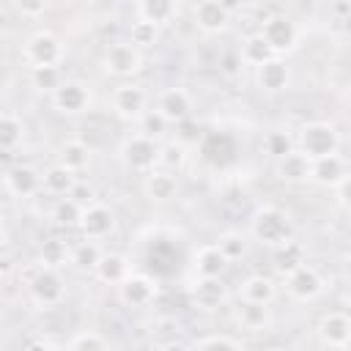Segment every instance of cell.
<instances>
[{
	"instance_id": "obj_1",
	"label": "cell",
	"mask_w": 351,
	"mask_h": 351,
	"mask_svg": "<svg viewBox=\"0 0 351 351\" xmlns=\"http://www.w3.org/2000/svg\"><path fill=\"white\" fill-rule=\"evenodd\" d=\"M250 233L263 247H277L288 239H293V222L291 217L277 206H261L250 219Z\"/></svg>"
},
{
	"instance_id": "obj_2",
	"label": "cell",
	"mask_w": 351,
	"mask_h": 351,
	"mask_svg": "<svg viewBox=\"0 0 351 351\" xmlns=\"http://www.w3.org/2000/svg\"><path fill=\"white\" fill-rule=\"evenodd\" d=\"M159 154H162L159 140H156V137H148V134H143V132L129 134V137L121 143V148H118L121 165H123L129 173H140V176H145L148 170L159 167Z\"/></svg>"
},
{
	"instance_id": "obj_3",
	"label": "cell",
	"mask_w": 351,
	"mask_h": 351,
	"mask_svg": "<svg viewBox=\"0 0 351 351\" xmlns=\"http://www.w3.org/2000/svg\"><path fill=\"white\" fill-rule=\"evenodd\" d=\"M296 148L307 159H321V156L337 154L340 151V132L329 121H307L304 126H299Z\"/></svg>"
},
{
	"instance_id": "obj_4",
	"label": "cell",
	"mask_w": 351,
	"mask_h": 351,
	"mask_svg": "<svg viewBox=\"0 0 351 351\" xmlns=\"http://www.w3.org/2000/svg\"><path fill=\"white\" fill-rule=\"evenodd\" d=\"M27 293L38 307H55L66 296V280L58 271V266H38L36 274L27 282Z\"/></svg>"
},
{
	"instance_id": "obj_5",
	"label": "cell",
	"mask_w": 351,
	"mask_h": 351,
	"mask_svg": "<svg viewBox=\"0 0 351 351\" xmlns=\"http://www.w3.org/2000/svg\"><path fill=\"white\" fill-rule=\"evenodd\" d=\"M22 55H25V60H27L33 69H38V66H60L66 52H63V41H60L55 33L38 30V33H33V36L25 41Z\"/></svg>"
},
{
	"instance_id": "obj_6",
	"label": "cell",
	"mask_w": 351,
	"mask_h": 351,
	"mask_svg": "<svg viewBox=\"0 0 351 351\" xmlns=\"http://www.w3.org/2000/svg\"><path fill=\"white\" fill-rule=\"evenodd\" d=\"M258 33L266 38V44L274 49V55H288V52H293L296 44H299V30H296V25H293L285 14H271V16H266Z\"/></svg>"
},
{
	"instance_id": "obj_7",
	"label": "cell",
	"mask_w": 351,
	"mask_h": 351,
	"mask_svg": "<svg viewBox=\"0 0 351 351\" xmlns=\"http://www.w3.org/2000/svg\"><path fill=\"white\" fill-rule=\"evenodd\" d=\"M101 63H104L107 74L126 80V77H134L143 69V49H137L132 41H118V44L107 47Z\"/></svg>"
},
{
	"instance_id": "obj_8",
	"label": "cell",
	"mask_w": 351,
	"mask_h": 351,
	"mask_svg": "<svg viewBox=\"0 0 351 351\" xmlns=\"http://www.w3.org/2000/svg\"><path fill=\"white\" fill-rule=\"evenodd\" d=\"M148 110V93L137 82H121L112 90V112L123 121H140V115Z\"/></svg>"
},
{
	"instance_id": "obj_9",
	"label": "cell",
	"mask_w": 351,
	"mask_h": 351,
	"mask_svg": "<svg viewBox=\"0 0 351 351\" xmlns=\"http://www.w3.org/2000/svg\"><path fill=\"white\" fill-rule=\"evenodd\" d=\"M285 291L296 302H313V299H318L324 293V277H321V271L315 266L302 263L299 269H293L285 277Z\"/></svg>"
},
{
	"instance_id": "obj_10",
	"label": "cell",
	"mask_w": 351,
	"mask_h": 351,
	"mask_svg": "<svg viewBox=\"0 0 351 351\" xmlns=\"http://www.w3.org/2000/svg\"><path fill=\"white\" fill-rule=\"evenodd\" d=\"M52 107L63 115H80L90 107V88L82 80H63V85L52 93Z\"/></svg>"
},
{
	"instance_id": "obj_11",
	"label": "cell",
	"mask_w": 351,
	"mask_h": 351,
	"mask_svg": "<svg viewBox=\"0 0 351 351\" xmlns=\"http://www.w3.org/2000/svg\"><path fill=\"white\" fill-rule=\"evenodd\" d=\"M154 107H156L173 126H178V123L189 121L195 104H192V96H189L186 88H176V85H173V88H165V90L156 93Z\"/></svg>"
},
{
	"instance_id": "obj_12",
	"label": "cell",
	"mask_w": 351,
	"mask_h": 351,
	"mask_svg": "<svg viewBox=\"0 0 351 351\" xmlns=\"http://www.w3.org/2000/svg\"><path fill=\"white\" fill-rule=\"evenodd\" d=\"M315 332H318V340L324 346L346 348V346H351V315L343 310H332V313L321 315Z\"/></svg>"
},
{
	"instance_id": "obj_13",
	"label": "cell",
	"mask_w": 351,
	"mask_h": 351,
	"mask_svg": "<svg viewBox=\"0 0 351 351\" xmlns=\"http://www.w3.org/2000/svg\"><path fill=\"white\" fill-rule=\"evenodd\" d=\"M115 230V214L110 206L104 203H88L85 211H82V219H80V233L82 239H107L110 233Z\"/></svg>"
},
{
	"instance_id": "obj_14",
	"label": "cell",
	"mask_w": 351,
	"mask_h": 351,
	"mask_svg": "<svg viewBox=\"0 0 351 351\" xmlns=\"http://www.w3.org/2000/svg\"><path fill=\"white\" fill-rule=\"evenodd\" d=\"M178 192V178L167 167H154L143 176V195L151 203H167Z\"/></svg>"
},
{
	"instance_id": "obj_15",
	"label": "cell",
	"mask_w": 351,
	"mask_h": 351,
	"mask_svg": "<svg viewBox=\"0 0 351 351\" xmlns=\"http://www.w3.org/2000/svg\"><path fill=\"white\" fill-rule=\"evenodd\" d=\"M156 282L145 274H129L121 285H118V299L126 307H148L156 299Z\"/></svg>"
},
{
	"instance_id": "obj_16",
	"label": "cell",
	"mask_w": 351,
	"mask_h": 351,
	"mask_svg": "<svg viewBox=\"0 0 351 351\" xmlns=\"http://www.w3.org/2000/svg\"><path fill=\"white\" fill-rule=\"evenodd\" d=\"M233 318H236L239 329L252 332V335L269 332V329H271V324H274L271 304H263V302H247V299H241V304L236 307Z\"/></svg>"
},
{
	"instance_id": "obj_17",
	"label": "cell",
	"mask_w": 351,
	"mask_h": 351,
	"mask_svg": "<svg viewBox=\"0 0 351 351\" xmlns=\"http://www.w3.org/2000/svg\"><path fill=\"white\" fill-rule=\"evenodd\" d=\"M255 82H258V88L263 93H280V90H285L291 85V69H288L285 58L282 55H274L263 66H258L255 69Z\"/></svg>"
},
{
	"instance_id": "obj_18",
	"label": "cell",
	"mask_w": 351,
	"mask_h": 351,
	"mask_svg": "<svg viewBox=\"0 0 351 351\" xmlns=\"http://www.w3.org/2000/svg\"><path fill=\"white\" fill-rule=\"evenodd\" d=\"M3 184L8 189V195L14 197H30L41 189V173L33 165H11L3 176Z\"/></svg>"
},
{
	"instance_id": "obj_19",
	"label": "cell",
	"mask_w": 351,
	"mask_h": 351,
	"mask_svg": "<svg viewBox=\"0 0 351 351\" xmlns=\"http://www.w3.org/2000/svg\"><path fill=\"white\" fill-rule=\"evenodd\" d=\"M310 165H313V159H307L299 148H293L291 154H285L282 159L274 162V173L285 184H302V181H310Z\"/></svg>"
},
{
	"instance_id": "obj_20",
	"label": "cell",
	"mask_w": 351,
	"mask_h": 351,
	"mask_svg": "<svg viewBox=\"0 0 351 351\" xmlns=\"http://www.w3.org/2000/svg\"><path fill=\"white\" fill-rule=\"evenodd\" d=\"M230 11H225L217 0H200L195 5V25L203 30V33H222L228 30L230 25Z\"/></svg>"
},
{
	"instance_id": "obj_21",
	"label": "cell",
	"mask_w": 351,
	"mask_h": 351,
	"mask_svg": "<svg viewBox=\"0 0 351 351\" xmlns=\"http://www.w3.org/2000/svg\"><path fill=\"white\" fill-rule=\"evenodd\" d=\"M271 263H274V271H277V274L288 277L293 269H299L302 263H307V250H304V244H302V241L288 239V241H282V244H277V247H274Z\"/></svg>"
},
{
	"instance_id": "obj_22",
	"label": "cell",
	"mask_w": 351,
	"mask_h": 351,
	"mask_svg": "<svg viewBox=\"0 0 351 351\" xmlns=\"http://www.w3.org/2000/svg\"><path fill=\"white\" fill-rule=\"evenodd\" d=\"M346 162L340 159V154H329L321 159H313L310 165V181L318 186H337V181L346 176Z\"/></svg>"
},
{
	"instance_id": "obj_23",
	"label": "cell",
	"mask_w": 351,
	"mask_h": 351,
	"mask_svg": "<svg viewBox=\"0 0 351 351\" xmlns=\"http://www.w3.org/2000/svg\"><path fill=\"white\" fill-rule=\"evenodd\" d=\"M77 186V173L69 170L66 165H52L41 173V189L47 195H55V197H63V195H71Z\"/></svg>"
},
{
	"instance_id": "obj_24",
	"label": "cell",
	"mask_w": 351,
	"mask_h": 351,
	"mask_svg": "<svg viewBox=\"0 0 351 351\" xmlns=\"http://www.w3.org/2000/svg\"><path fill=\"white\" fill-rule=\"evenodd\" d=\"M228 263H230V261L225 258V252H222L217 244L200 247V250L195 252V261H192L197 277H222L225 269H228Z\"/></svg>"
},
{
	"instance_id": "obj_25",
	"label": "cell",
	"mask_w": 351,
	"mask_h": 351,
	"mask_svg": "<svg viewBox=\"0 0 351 351\" xmlns=\"http://www.w3.org/2000/svg\"><path fill=\"white\" fill-rule=\"evenodd\" d=\"M93 274H96L101 282H107V285H121V282L132 274V269H129V261H126L121 252H104L101 261L96 263Z\"/></svg>"
},
{
	"instance_id": "obj_26",
	"label": "cell",
	"mask_w": 351,
	"mask_h": 351,
	"mask_svg": "<svg viewBox=\"0 0 351 351\" xmlns=\"http://www.w3.org/2000/svg\"><path fill=\"white\" fill-rule=\"evenodd\" d=\"M239 296L247 299V302H263V304H271L274 296H277V285L271 277L266 274H250L247 280H241L239 285Z\"/></svg>"
},
{
	"instance_id": "obj_27",
	"label": "cell",
	"mask_w": 351,
	"mask_h": 351,
	"mask_svg": "<svg viewBox=\"0 0 351 351\" xmlns=\"http://www.w3.org/2000/svg\"><path fill=\"white\" fill-rule=\"evenodd\" d=\"M222 277H197L192 285V296L197 302V307L203 310H214L225 302V285L219 282Z\"/></svg>"
},
{
	"instance_id": "obj_28",
	"label": "cell",
	"mask_w": 351,
	"mask_h": 351,
	"mask_svg": "<svg viewBox=\"0 0 351 351\" xmlns=\"http://www.w3.org/2000/svg\"><path fill=\"white\" fill-rule=\"evenodd\" d=\"M82 211H85V203H80L77 197L71 195H63L55 200L52 206V222L58 228H80V219H82Z\"/></svg>"
},
{
	"instance_id": "obj_29",
	"label": "cell",
	"mask_w": 351,
	"mask_h": 351,
	"mask_svg": "<svg viewBox=\"0 0 351 351\" xmlns=\"http://www.w3.org/2000/svg\"><path fill=\"white\" fill-rule=\"evenodd\" d=\"M239 55H241L244 66H252V69H258V66H263L269 58H274V49L266 44V38H263L261 33H252V36H247V38L241 41V47H239Z\"/></svg>"
},
{
	"instance_id": "obj_30",
	"label": "cell",
	"mask_w": 351,
	"mask_h": 351,
	"mask_svg": "<svg viewBox=\"0 0 351 351\" xmlns=\"http://www.w3.org/2000/svg\"><path fill=\"white\" fill-rule=\"evenodd\" d=\"M22 137H25V123H22V118H19L16 112L5 110V112L0 115V148H3V154H11V151L22 143Z\"/></svg>"
},
{
	"instance_id": "obj_31",
	"label": "cell",
	"mask_w": 351,
	"mask_h": 351,
	"mask_svg": "<svg viewBox=\"0 0 351 351\" xmlns=\"http://www.w3.org/2000/svg\"><path fill=\"white\" fill-rule=\"evenodd\" d=\"M58 162L66 165L69 170L80 173V170H85L88 162H90V148H88L82 140H66V143H60V148H58Z\"/></svg>"
},
{
	"instance_id": "obj_32",
	"label": "cell",
	"mask_w": 351,
	"mask_h": 351,
	"mask_svg": "<svg viewBox=\"0 0 351 351\" xmlns=\"http://www.w3.org/2000/svg\"><path fill=\"white\" fill-rule=\"evenodd\" d=\"M176 0H137V16L156 22L159 27L176 19Z\"/></svg>"
},
{
	"instance_id": "obj_33",
	"label": "cell",
	"mask_w": 351,
	"mask_h": 351,
	"mask_svg": "<svg viewBox=\"0 0 351 351\" xmlns=\"http://www.w3.org/2000/svg\"><path fill=\"white\" fill-rule=\"evenodd\" d=\"M101 247H99V241L96 239H82L80 244H74L71 247V263L80 269V271H93L96 269V263L101 261Z\"/></svg>"
},
{
	"instance_id": "obj_34",
	"label": "cell",
	"mask_w": 351,
	"mask_h": 351,
	"mask_svg": "<svg viewBox=\"0 0 351 351\" xmlns=\"http://www.w3.org/2000/svg\"><path fill=\"white\" fill-rule=\"evenodd\" d=\"M296 148V137L291 134V132H285V129H269L266 134H263V151L277 162V159H282L285 154H291Z\"/></svg>"
},
{
	"instance_id": "obj_35",
	"label": "cell",
	"mask_w": 351,
	"mask_h": 351,
	"mask_svg": "<svg viewBox=\"0 0 351 351\" xmlns=\"http://www.w3.org/2000/svg\"><path fill=\"white\" fill-rule=\"evenodd\" d=\"M129 41L137 47V49H148L159 41V25L156 22H148L143 16H137L132 25H129Z\"/></svg>"
},
{
	"instance_id": "obj_36",
	"label": "cell",
	"mask_w": 351,
	"mask_h": 351,
	"mask_svg": "<svg viewBox=\"0 0 351 351\" xmlns=\"http://www.w3.org/2000/svg\"><path fill=\"white\" fill-rule=\"evenodd\" d=\"M66 258H71V250L60 241V239H47L44 244H41V250H38V261L44 263V266H63L66 263Z\"/></svg>"
},
{
	"instance_id": "obj_37",
	"label": "cell",
	"mask_w": 351,
	"mask_h": 351,
	"mask_svg": "<svg viewBox=\"0 0 351 351\" xmlns=\"http://www.w3.org/2000/svg\"><path fill=\"white\" fill-rule=\"evenodd\" d=\"M66 348H71V351H104V348H110V340L93 329H85V332H77L66 343Z\"/></svg>"
},
{
	"instance_id": "obj_38",
	"label": "cell",
	"mask_w": 351,
	"mask_h": 351,
	"mask_svg": "<svg viewBox=\"0 0 351 351\" xmlns=\"http://www.w3.org/2000/svg\"><path fill=\"white\" fill-rule=\"evenodd\" d=\"M33 85L44 93H55L60 85H63V74H60V66H38L33 69Z\"/></svg>"
},
{
	"instance_id": "obj_39",
	"label": "cell",
	"mask_w": 351,
	"mask_h": 351,
	"mask_svg": "<svg viewBox=\"0 0 351 351\" xmlns=\"http://www.w3.org/2000/svg\"><path fill=\"white\" fill-rule=\"evenodd\" d=\"M217 247L225 252V258L233 263V261H241L247 255V236L236 233V230H228L217 239Z\"/></svg>"
},
{
	"instance_id": "obj_40",
	"label": "cell",
	"mask_w": 351,
	"mask_h": 351,
	"mask_svg": "<svg viewBox=\"0 0 351 351\" xmlns=\"http://www.w3.org/2000/svg\"><path fill=\"white\" fill-rule=\"evenodd\" d=\"M137 126H140V132L143 134H148V137H162L165 132H167V126H173L156 107H151V110H145L143 115H140V121H137Z\"/></svg>"
},
{
	"instance_id": "obj_41",
	"label": "cell",
	"mask_w": 351,
	"mask_h": 351,
	"mask_svg": "<svg viewBox=\"0 0 351 351\" xmlns=\"http://www.w3.org/2000/svg\"><path fill=\"white\" fill-rule=\"evenodd\" d=\"M186 162V145L181 140H173L167 145H162V154H159V167H167V170H181Z\"/></svg>"
},
{
	"instance_id": "obj_42",
	"label": "cell",
	"mask_w": 351,
	"mask_h": 351,
	"mask_svg": "<svg viewBox=\"0 0 351 351\" xmlns=\"http://www.w3.org/2000/svg\"><path fill=\"white\" fill-rule=\"evenodd\" d=\"M192 348H197V351H208V348H228V351H239V348H244V343H241V337H233V335H206V337L195 340V343H192Z\"/></svg>"
},
{
	"instance_id": "obj_43",
	"label": "cell",
	"mask_w": 351,
	"mask_h": 351,
	"mask_svg": "<svg viewBox=\"0 0 351 351\" xmlns=\"http://www.w3.org/2000/svg\"><path fill=\"white\" fill-rule=\"evenodd\" d=\"M11 3H14L16 14L27 16V19H36V16H41L49 8V0H11Z\"/></svg>"
},
{
	"instance_id": "obj_44",
	"label": "cell",
	"mask_w": 351,
	"mask_h": 351,
	"mask_svg": "<svg viewBox=\"0 0 351 351\" xmlns=\"http://www.w3.org/2000/svg\"><path fill=\"white\" fill-rule=\"evenodd\" d=\"M335 197H337V203H340L346 211H351V173H346V176L337 181Z\"/></svg>"
},
{
	"instance_id": "obj_45",
	"label": "cell",
	"mask_w": 351,
	"mask_h": 351,
	"mask_svg": "<svg viewBox=\"0 0 351 351\" xmlns=\"http://www.w3.org/2000/svg\"><path fill=\"white\" fill-rule=\"evenodd\" d=\"M71 197H77L80 203H85V200H90V197H93V189H90V186L85 189V186H80V181H77V186H74V192H71ZM85 206H88V203H85Z\"/></svg>"
},
{
	"instance_id": "obj_46",
	"label": "cell",
	"mask_w": 351,
	"mask_h": 351,
	"mask_svg": "<svg viewBox=\"0 0 351 351\" xmlns=\"http://www.w3.org/2000/svg\"><path fill=\"white\" fill-rule=\"evenodd\" d=\"M217 3H219L225 11H230V14H236V11L244 5V0H217Z\"/></svg>"
},
{
	"instance_id": "obj_47",
	"label": "cell",
	"mask_w": 351,
	"mask_h": 351,
	"mask_svg": "<svg viewBox=\"0 0 351 351\" xmlns=\"http://www.w3.org/2000/svg\"><path fill=\"white\" fill-rule=\"evenodd\" d=\"M340 271H343L346 280H351V252L343 255V261H340Z\"/></svg>"
},
{
	"instance_id": "obj_48",
	"label": "cell",
	"mask_w": 351,
	"mask_h": 351,
	"mask_svg": "<svg viewBox=\"0 0 351 351\" xmlns=\"http://www.w3.org/2000/svg\"><path fill=\"white\" fill-rule=\"evenodd\" d=\"M343 299H346V304L351 307V280H348V285H346V293H343Z\"/></svg>"
}]
</instances>
